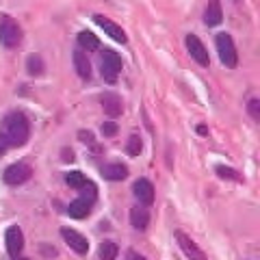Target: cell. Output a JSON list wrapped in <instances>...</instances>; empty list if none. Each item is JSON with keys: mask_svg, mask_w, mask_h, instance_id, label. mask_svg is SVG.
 Segmentation results:
<instances>
[{"mask_svg": "<svg viewBox=\"0 0 260 260\" xmlns=\"http://www.w3.org/2000/svg\"><path fill=\"white\" fill-rule=\"evenodd\" d=\"M0 133L7 137V141L11 143V148L13 145H24L30 137V121L22 111H13L3 119Z\"/></svg>", "mask_w": 260, "mask_h": 260, "instance_id": "6da1fadb", "label": "cell"}, {"mask_svg": "<svg viewBox=\"0 0 260 260\" xmlns=\"http://www.w3.org/2000/svg\"><path fill=\"white\" fill-rule=\"evenodd\" d=\"M215 44H217V52H219V59L225 68L234 70L239 65V52H237V46H234V39L228 35V32H219L215 37Z\"/></svg>", "mask_w": 260, "mask_h": 260, "instance_id": "7a4b0ae2", "label": "cell"}, {"mask_svg": "<svg viewBox=\"0 0 260 260\" xmlns=\"http://www.w3.org/2000/svg\"><path fill=\"white\" fill-rule=\"evenodd\" d=\"M121 72V56L115 50H102L100 52V74L107 83H115L117 74Z\"/></svg>", "mask_w": 260, "mask_h": 260, "instance_id": "3957f363", "label": "cell"}, {"mask_svg": "<svg viewBox=\"0 0 260 260\" xmlns=\"http://www.w3.org/2000/svg\"><path fill=\"white\" fill-rule=\"evenodd\" d=\"M22 42V28L13 18H3L0 20V44L5 48H18Z\"/></svg>", "mask_w": 260, "mask_h": 260, "instance_id": "277c9868", "label": "cell"}, {"mask_svg": "<svg viewBox=\"0 0 260 260\" xmlns=\"http://www.w3.org/2000/svg\"><path fill=\"white\" fill-rule=\"evenodd\" d=\"M30 176H32V167L28 165V162H13V165H9L5 169V174H3V180L7 184H11V186H18V184H24V182H28L30 180Z\"/></svg>", "mask_w": 260, "mask_h": 260, "instance_id": "5b68a950", "label": "cell"}, {"mask_svg": "<svg viewBox=\"0 0 260 260\" xmlns=\"http://www.w3.org/2000/svg\"><path fill=\"white\" fill-rule=\"evenodd\" d=\"M184 44H186V50H189L191 59L198 65H202V68H208V65H210V56H208L206 46L202 44V39L198 35H186Z\"/></svg>", "mask_w": 260, "mask_h": 260, "instance_id": "8992f818", "label": "cell"}, {"mask_svg": "<svg viewBox=\"0 0 260 260\" xmlns=\"http://www.w3.org/2000/svg\"><path fill=\"white\" fill-rule=\"evenodd\" d=\"M93 22H95L104 32H107L111 39H115L117 44H126V42H128V35L124 32V28H121L119 24L113 22L111 18H107V15H100V13H98V15H93Z\"/></svg>", "mask_w": 260, "mask_h": 260, "instance_id": "52a82bcc", "label": "cell"}, {"mask_svg": "<svg viewBox=\"0 0 260 260\" xmlns=\"http://www.w3.org/2000/svg\"><path fill=\"white\" fill-rule=\"evenodd\" d=\"M176 241H178V245H180V249L184 251L186 258H191V260H206V254L202 251V247L189 237V234H184L182 230H178L176 232Z\"/></svg>", "mask_w": 260, "mask_h": 260, "instance_id": "ba28073f", "label": "cell"}, {"mask_svg": "<svg viewBox=\"0 0 260 260\" xmlns=\"http://www.w3.org/2000/svg\"><path fill=\"white\" fill-rule=\"evenodd\" d=\"M61 237H63V241L68 243L72 249L76 251V254H87V251H89V241H87L80 232L70 230V228H63V230H61Z\"/></svg>", "mask_w": 260, "mask_h": 260, "instance_id": "9c48e42d", "label": "cell"}, {"mask_svg": "<svg viewBox=\"0 0 260 260\" xmlns=\"http://www.w3.org/2000/svg\"><path fill=\"white\" fill-rule=\"evenodd\" d=\"M133 193L137 195V200H139L143 206L154 204V184L148 178H139V180L133 184Z\"/></svg>", "mask_w": 260, "mask_h": 260, "instance_id": "30bf717a", "label": "cell"}, {"mask_svg": "<svg viewBox=\"0 0 260 260\" xmlns=\"http://www.w3.org/2000/svg\"><path fill=\"white\" fill-rule=\"evenodd\" d=\"M5 241H7V251H9L11 256H20V251L24 247V234L18 225H11L9 230H7Z\"/></svg>", "mask_w": 260, "mask_h": 260, "instance_id": "8fae6325", "label": "cell"}, {"mask_svg": "<svg viewBox=\"0 0 260 260\" xmlns=\"http://www.w3.org/2000/svg\"><path fill=\"white\" fill-rule=\"evenodd\" d=\"M223 22V9L219 0H208L206 9H204V24L206 26H219Z\"/></svg>", "mask_w": 260, "mask_h": 260, "instance_id": "7c38bea8", "label": "cell"}, {"mask_svg": "<svg viewBox=\"0 0 260 260\" xmlns=\"http://www.w3.org/2000/svg\"><path fill=\"white\" fill-rule=\"evenodd\" d=\"M100 104L109 117H119L121 111H124V107H121V98L117 93H104L100 98Z\"/></svg>", "mask_w": 260, "mask_h": 260, "instance_id": "4fadbf2b", "label": "cell"}, {"mask_svg": "<svg viewBox=\"0 0 260 260\" xmlns=\"http://www.w3.org/2000/svg\"><path fill=\"white\" fill-rule=\"evenodd\" d=\"M100 174H102L104 180L117 182V180H124V178L128 176V167L121 165V162H109V165L100 167Z\"/></svg>", "mask_w": 260, "mask_h": 260, "instance_id": "5bb4252c", "label": "cell"}, {"mask_svg": "<svg viewBox=\"0 0 260 260\" xmlns=\"http://www.w3.org/2000/svg\"><path fill=\"white\" fill-rule=\"evenodd\" d=\"M74 70H76V74L83 78V80L91 78V63H89L87 54L83 50H76L74 52Z\"/></svg>", "mask_w": 260, "mask_h": 260, "instance_id": "9a60e30c", "label": "cell"}, {"mask_svg": "<svg viewBox=\"0 0 260 260\" xmlns=\"http://www.w3.org/2000/svg\"><path fill=\"white\" fill-rule=\"evenodd\" d=\"M130 223H133V228H137V230H145L148 223H150L148 210H145L143 206H133L130 208Z\"/></svg>", "mask_w": 260, "mask_h": 260, "instance_id": "2e32d148", "label": "cell"}, {"mask_svg": "<svg viewBox=\"0 0 260 260\" xmlns=\"http://www.w3.org/2000/svg\"><path fill=\"white\" fill-rule=\"evenodd\" d=\"M91 206H93L91 202L78 198L68 206V213H70V217H74V219H83V217H87L89 213H91Z\"/></svg>", "mask_w": 260, "mask_h": 260, "instance_id": "e0dca14e", "label": "cell"}, {"mask_svg": "<svg viewBox=\"0 0 260 260\" xmlns=\"http://www.w3.org/2000/svg\"><path fill=\"white\" fill-rule=\"evenodd\" d=\"M76 39H78L80 48H85V50H89V52H93V50L100 48V39H98L91 30H80Z\"/></svg>", "mask_w": 260, "mask_h": 260, "instance_id": "ac0fdd59", "label": "cell"}, {"mask_svg": "<svg viewBox=\"0 0 260 260\" xmlns=\"http://www.w3.org/2000/svg\"><path fill=\"white\" fill-rule=\"evenodd\" d=\"M117 254H119V247L113 241H104V243H100V247H98L100 260H115Z\"/></svg>", "mask_w": 260, "mask_h": 260, "instance_id": "d6986e66", "label": "cell"}, {"mask_svg": "<svg viewBox=\"0 0 260 260\" xmlns=\"http://www.w3.org/2000/svg\"><path fill=\"white\" fill-rule=\"evenodd\" d=\"M215 174L219 178H223V180H232V182H243V174L237 172V169L232 167H225V165H217L215 167Z\"/></svg>", "mask_w": 260, "mask_h": 260, "instance_id": "ffe728a7", "label": "cell"}, {"mask_svg": "<svg viewBox=\"0 0 260 260\" xmlns=\"http://www.w3.org/2000/svg\"><path fill=\"white\" fill-rule=\"evenodd\" d=\"M26 70H28V74H30V76H39V74H44V70H46L44 59H42L39 54H30L28 59H26Z\"/></svg>", "mask_w": 260, "mask_h": 260, "instance_id": "44dd1931", "label": "cell"}, {"mask_svg": "<svg viewBox=\"0 0 260 260\" xmlns=\"http://www.w3.org/2000/svg\"><path fill=\"white\" fill-rule=\"evenodd\" d=\"M141 150H143L141 137H139V135H130V137H128V141H126V152L130 154V156H139Z\"/></svg>", "mask_w": 260, "mask_h": 260, "instance_id": "7402d4cb", "label": "cell"}, {"mask_svg": "<svg viewBox=\"0 0 260 260\" xmlns=\"http://www.w3.org/2000/svg\"><path fill=\"white\" fill-rule=\"evenodd\" d=\"M78 191H80V198L87 200V202H91V204H93L95 198H98V189H95V184H93L91 180H87Z\"/></svg>", "mask_w": 260, "mask_h": 260, "instance_id": "603a6c76", "label": "cell"}, {"mask_svg": "<svg viewBox=\"0 0 260 260\" xmlns=\"http://www.w3.org/2000/svg\"><path fill=\"white\" fill-rule=\"evenodd\" d=\"M65 182H68V186H72V189H80V186L87 182V178L80 172H68L65 174Z\"/></svg>", "mask_w": 260, "mask_h": 260, "instance_id": "cb8c5ba5", "label": "cell"}, {"mask_svg": "<svg viewBox=\"0 0 260 260\" xmlns=\"http://www.w3.org/2000/svg\"><path fill=\"white\" fill-rule=\"evenodd\" d=\"M247 113L251 119H260V98H251V100L247 102Z\"/></svg>", "mask_w": 260, "mask_h": 260, "instance_id": "d4e9b609", "label": "cell"}, {"mask_svg": "<svg viewBox=\"0 0 260 260\" xmlns=\"http://www.w3.org/2000/svg\"><path fill=\"white\" fill-rule=\"evenodd\" d=\"M117 124L115 121H107V124H102V128H100V133L104 135V137H115L117 135Z\"/></svg>", "mask_w": 260, "mask_h": 260, "instance_id": "484cf974", "label": "cell"}, {"mask_svg": "<svg viewBox=\"0 0 260 260\" xmlns=\"http://www.w3.org/2000/svg\"><path fill=\"white\" fill-rule=\"evenodd\" d=\"M9 148H11V143L7 141V137H5L3 133H0V156H5L7 150H9Z\"/></svg>", "mask_w": 260, "mask_h": 260, "instance_id": "4316f807", "label": "cell"}, {"mask_svg": "<svg viewBox=\"0 0 260 260\" xmlns=\"http://www.w3.org/2000/svg\"><path fill=\"white\" fill-rule=\"evenodd\" d=\"M128 260H148V258L139 256V254H137V251H128Z\"/></svg>", "mask_w": 260, "mask_h": 260, "instance_id": "83f0119b", "label": "cell"}, {"mask_svg": "<svg viewBox=\"0 0 260 260\" xmlns=\"http://www.w3.org/2000/svg\"><path fill=\"white\" fill-rule=\"evenodd\" d=\"M198 135H202V137H206V135H208V128H206L204 124H200V126H198Z\"/></svg>", "mask_w": 260, "mask_h": 260, "instance_id": "f1b7e54d", "label": "cell"}, {"mask_svg": "<svg viewBox=\"0 0 260 260\" xmlns=\"http://www.w3.org/2000/svg\"><path fill=\"white\" fill-rule=\"evenodd\" d=\"M78 137H80V141H91V139H93L91 133H80Z\"/></svg>", "mask_w": 260, "mask_h": 260, "instance_id": "f546056e", "label": "cell"}, {"mask_svg": "<svg viewBox=\"0 0 260 260\" xmlns=\"http://www.w3.org/2000/svg\"><path fill=\"white\" fill-rule=\"evenodd\" d=\"M11 260H30V258H20V256H13Z\"/></svg>", "mask_w": 260, "mask_h": 260, "instance_id": "4dcf8cb0", "label": "cell"}]
</instances>
